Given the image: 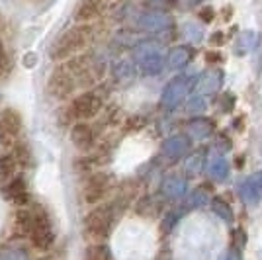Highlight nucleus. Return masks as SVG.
Wrapping results in <instances>:
<instances>
[{
    "mask_svg": "<svg viewBox=\"0 0 262 260\" xmlns=\"http://www.w3.org/2000/svg\"><path fill=\"white\" fill-rule=\"evenodd\" d=\"M92 37H94V30L90 24H77L55 39L51 49H49V59L55 63L69 61V59L82 53L90 45Z\"/></svg>",
    "mask_w": 262,
    "mask_h": 260,
    "instance_id": "f257e3e1",
    "label": "nucleus"
},
{
    "mask_svg": "<svg viewBox=\"0 0 262 260\" xmlns=\"http://www.w3.org/2000/svg\"><path fill=\"white\" fill-rule=\"evenodd\" d=\"M116 217L114 204H96L84 217V231L94 243H102L110 235Z\"/></svg>",
    "mask_w": 262,
    "mask_h": 260,
    "instance_id": "f03ea898",
    "label": "nucleus"
},
{
    "mask_svg": "<svg viewBox=\"0 0 262 260\" xmlns=\"http://www.w3.org/2000/svg\"><path fill=\"white\" fill-rule=\"evenodd\" d=\"M32 213H33V223L28 239H30V243H32V247L35 250L47 252L55 245V227H53V221H51V215L41 206L35 207Z\"/></svg>",
    "mask_w": 262,
    "mask_h": 260,
    "instance_id": "7ed1b4c3",
    "label": "nucleus"
},
{
    "mask_svg": "<svg viewBox=\"0 0 262 260\" xmlns=\"http://www.w3.org/2000/svg\"><path fill=\"white\" fill-rule=\"evenodd\" d=\"M133 61L137 63V67L145 75L155 76L159 73H163L166 55L163 53L161 44L147 39V41H139L133 47Z\"/></svg>",
    "mask_w": 262,
    "mask_h": 260,
    "instance_id": "20e7f679",
    "label": "nucleus"
},
{
    "mask_svg": "<svg viewBox=\"0 0 262 260\" xmlns=\"http://www.w3.org/2000/svg\"><path fill=\"white\" fill-rule=\"evenodd\" d=\"M77 88L78 78L67 63H61V65L55 67L49 78H47V92H49V96H53L59 102L69 100L77 92Z\"/></svg>",
    "mask_w": 262,
    "mask_h": 260,
    "instance_id": "39448f33",
    "label": "nucleus"
},
{
    "mask_svg": "<svg viewBox=\"0 0 262 260\" xmlns=\"http://www.w3.org/2000/svg\"><path fill=\"white\" fill-rule=\"evenodd\" d=\"M102 96L94 90H84L78 96H75L69 104V110L73 114V118L78 121H86V119H94L102 112Z\"/></svg>",
    "mask_w": 262,
    "mask_h": 260,
    "instance_id": "423d86ee",
    "label": "nucleus"
},
{
    "mask_svg": "<svg viewBox=\"0 0 262 260\" xmlns=\"http://www.w3.org/2000/svg\"><path fill=\"white\" fill-rule=\"evenodd\" d=\"M110 190H112V176L108 172H94L84 182L82 198L88 206H96L108 198Z\"/></svg>",
    "mask_w": 262,
    "mask_h": 260,
    "instance_id": "0eeeda50",
    "label": "nucleus"
},
{
    "mask_svg": "<svg viewBox=\"0 0 262 260\" xmlns=\"http://www.w3.org/2000/svg\"><path fill=\"white\" fill-rule=\"evenodd\" d=\"M190 92V78L184 75H178L170 78L161 94V106L164 110H176L186 100Z\"/></svg>",
    "mask_w": 262,
    "mask_h": 260,
    "instance_id": "6e6552de",
    "label": "nucleus"
},
{
    "mask_svg": "<svg viewBox=\"0 0 262 260\" xmlns=\"http://www.w3.org/2000/svg\"><path fill=\"white\" fill-rule=\"evenodd\" d=\"M137 26L141 28L143 32L149 33L168 32L174 26V18L164 10H147L137 18Z\"/></svg>",
    "mask_w": 262,
    "mask_h": 260,
    "instance_id": "1a4fd4ad",
    "label": "nucleus"
},
{
    "mask_svg": "<svg viewBox=\"0 0 262 260\" xmlns=\"http://www.w3.org/2000/svg\"><path fill=\"white\" fill-rule=\"evenodd\" d=\"M2 192H4V198L8 202H12V204H16V206L20 207L28 206L32 202V194L28 190V182H26L24 176H16L14 174L8 182L2 186Z\"/></svg>",
    "mask_w": 262,
    "mask_h": 260,
    "instance_id": "9d476101",
    "label": "nucleus"
},
{
    "mask_svg": "<svg viewBox=\"0 0 262 260\" xmlns=\"http://www.w3.org/2000/svg\"><path fill=\"white\" fill-rule=\"evenodd\" d=\"M71 143L80 153H90L96 145V133L88 121H77L71 125Z\"/></svg>",
    "mask_w": 262,
    "mask_h": 260,
    "instance_id": "9b49d317",
    "label": "nucleus"
},
{
    "mask_svg": "<svg viewBox=\"0 0 262 260\" xmlns=\"http://www.w3.org/2000/svg\"><path fill=\"white\" fill-rule=\"evenodd\" d=\"M192 147V139L186 135V133H176V135H170L163 141V155L170 161H178L182 159L186 153L190 151Z\"/></svg>",
    "mask_w": 262,
    "mask_h": 260,
    "instance_id": "f8f14e48",
    "label": "nucleus"
},
{
    "mask_svg": "<svg viewBox=\"0 0 262 260\" xmlns=\"http://www.w3.org/2000/svg\"><path fill=\"white\" fill-rule=\"evenodd\" d=\"M221 86H223V71L219 69H209L206 73H202L196 82L200 96H213Z\"/></svg>",
    "mask_w": 262,
    "mask_h": 260,
    "instance_id": "ddd939ff",
    "label": "nucleus"
},
{
    "mask_svg": "<svg viewBox=\"0 0 262 260\" xmlns=\"http://www.w3.org/2000/svg\"><path fill=\"white\" fill-rule=\"evenodd\" d=\"M24 127L22 114L16 108H4L0 112V133L8 135V137H16L20 135Z\"/></svg>",
    "mask_w": 262,
    "mask_h": 260,
    "instance_id": "4468645a",
    "label": "nucleus"
},
{
    "mask_svg": "<svg viewBox=\"0 0 262 260\" xmlns=\"http://www.w3.org/2000/svg\"><path fill=\"white\" fill-rule=\"evenodd\" d=\"M215 131V121L209 118H192L186 125V135L194 141L209 139Z\"/></svg>",
    "mask_w": 262,
    "mask_h": 260,
    "instance_id": "2eb2a0df",
    "label": "nucleus"
},
{
    "mask_svg": "<svg viewBox=\"0 0 262 260\" xmlns=\"http://www.w3.org/2000/svg\"><path fill=\"white\" fill-rule=\"evenodd\" d=\"M102 14V0H80L73 12L77 24H90Z\"/></svg>",
    "mask_w": 262,
    "mask_h": 260,
    "instance_id": "dca6fc26",
    "label": "nucleus"
},
{
    "mask_svg": "<svg viewBox=\"0 0 262 260\" xmlns=\"http://www.w3.org/2000/svg\"><path fill=\"white\" fill-rule=\"evenodd\" d=\"M192 57H194V49L190 45H174L166 53V65L170 67L172 71H180V69L190 65Z\"/></svg>",
    "mask_w": 262,
    "mask_h": 260,
    "instance_id": "f3484780",
    "label": "nucleus"
},
{
    "mask_svg": "<svg viewBox=\"0 0 262 260\" xmlns=\"http://www.w3.org/2000/svg\"><path fill=\"white\" fill-rule=\"evenodd\" d=\"M161 192L163 196L170 198V200H178V198H184L188 192V182L184 178H180L178 174H168L164 176L163 182H161Z\"/></svg>",
    "mask_w": 262,
    "mask_h": 260,
    "instance_id": "a211bd4d",
    "label": "nucleus"
},
{
    "mask_svg": "<svg viewBox=\"0 0 262 260\" xmlns=\"http://www.w3.org/2000/svg\"><path fill=\"white\" fill-rule=\"evenodd\" d=\"M33 223V213L28 209H18L14 213V221H12V239H28L30 231H32Z\"/></svg>",
    "mask_w": 262,
    "mask_h": 260,
    "instance_id": "6ab92c4d",
    "label": "nucleus"
},
{
    "mask_svg": "<svg viewBox=\"0 0 262 260\" xmlns=\"http://www.w3.org/2000/svg\"><path fill=\"white\" fill-rule=\"evenodd\" d=\"M260 44V33L258 32H252V30H245V32H241L237 35V39H235V45H233V51L235 55H249L252 53L256 47Z\"/></svg>",
    "mask_w": 262,
    "mask_h": 260,
    "instance_id": "aec40b11",
    "label": "nucleus"
},
{
    "mask_svg": "<svg viewBox=\"0 0 262 260\" xmlns=\"http://www.w3.org/2000/svg\"><path fill=\"white\" fill-rule=\"evenodd\" d=\"M239 194L247 206H258V202H260V186H258L256 176H251V178L241 182Z\"/></svg>",
    "mask_w": 262,
    "mask_h": 260,
    "instance_id": "412c9836",
    "label": "nucleus"
},
{
    "mask_svg": "<svg viewBox=\"0 0 262 260\" xmlns=\"http://www.w3.org/2000/svg\"><path fill=\"white\" fill-rule=\"evenodd\" d=\"M208 170H209V176H211L213 180H217V182H223V180L229 178V163H227L223 157L211 159Z\"/></svg>",
    "mask_w": 262,
    "mask_h": 260,
    "instance_id": "4be33fe9",
    "label": "nucleus"
},
{
    "mask_svg": "<svg viewBox=\"0 0 262 260\" xmlns=\"http://www.w3.org/2000/svg\"><path fill=\"white\" fill-rule=\"evenodd\" d=\"M14 161H16V166H22V168H30L33 164V157H32V149L28 147V143H16L14 147V153H12Z\"/></svg>",
    "mask_w": 262,
    "mask_h": 260,
    "instance_id": "5701e85b",
    "label": "nucleus"
},
{
    "mask_svg": "<svg viewBox=\"0 0 262 260\" xmlns=\"http://www.w3.org/2000/svg\"><path fill=\"white\" fill-rule=\"evenodd\" d=\"M86 260H112V250H110L108 245L102 243H92L86 247V252H84Z\"/></svg>",
    "mask_w": 262,
    "mask_h": 260,
    "instance_id": "b1692460",
    "label": "nucleus"
},
{
    "mask_svg": "<svg viewBox=\"0 0 262 260\" xmlns=\"http://www.w3.org/2000/svg\"><path fill=\"white\" fill-rule=\"evenodd\" d=\"M16 174V161L12 155L0 157V184L4 186Z\"/></svg>",
    "mask_w": 262,
    "mask_h": 260,
    "instance_id": "393cba45",
    "label": "nucleus"
},
{
    "mask_svg": "<svg viewBox=\"0 0 262 260\" xmlns=\"http://www.w3.org/2000/svg\"><path fill=\"white\" fill-rule=\"evenodd\" d=\"M0 260H32L30 258V252L24 247H4L0 249Z\"/></svg>",
    "mask_w": 262,
    "mask_h": 260,
    "instance_id": "a878e982",
    "label": "nucleus"
},
{
    "mask_svg": "<svg viewBox=\"0 0 262 260\" xmlns=\"http://www.w3.org/2000/svg\"><path fill=\"white\" fill-rule=\"evenodd\" d=\"M211 209H213V213H217V215L221 217L223 221H227V223H231V221L235 219L231 206L225 200H221V198H213V200H211Z\"/></svg>",
    "mask_w": 262,
    "mask_h": 260,
    "instance_id": "bb28decb",
    "label": "nucleus"
},
{
    "mask_svg": "<svg viewBox=\"0 0 262 260\" xmlns=\"http://www.w3.org/2000/svg\"><path fill=\"white\" fill-rule=\"evenodd\" d=\"M184 35H186V39H190V41H194V44H200V41L204 39V30H202V26L190 22L184 26Z\"/></svg>",
    "mask_w": 262,
    "mask_h": 260,
    "instance_id": "cd10ccee",
    "label": "nucleus"
},
{
    "mask_svg": "<svg viewBox=\"0 0 262 260\" xmlns=\"http://www.w3.org/2000/svg\"><path fill=\"white\" fill-rule=\"evenodd\" d=\"M202 166H204V157H202V155H194V157H188V159H186V174H188V176L200 174Z\"/></svg>",
    "mask_w": 262,
    "mask_h": 260,
    "instance_id": "c85d7f7f",
    "label": "nucleus"
},
{
    "mask_svg": "<svg viewBox=\"0 0 262 260\" xmlns=\"http://www.w3.org/2000/svg\"><path fill=\"white\" fill-rule=\"evenodd\" d=\"M208 202H209V194L206 190H202V188L194 190V192L190 194V198H188V204L192 207H202V206H206Z\"/></svg>",
    "mask_w": 262,
    "mask_h": 260,
    "instance_id": "c756f323",
    "label": "nucleus"
},
{
    "mask_svg": "<svg viewBox=\"0 0 262 260\" xmlns=\"http://www.w3.org/2000/svg\"><path fill=\"white\" fill-rule=\"evenodd\" d=\"M186 110H188V114H202L204 110H206V100H204V96H194L190 102H188V106H186Z\"/></svg>",
    "mask_w": 262,
    "mask_h": 260,
    "instance_id": "7c9ffc66",
    "label": "nucleus"
},
{
    "mask_svg": "<svg viewBox=\"0 0 262 260\" xmlns=\"http://www.w3.org/2000/svg\"><path fill=\"white\" fill-rule=\"evenodd\" d=\"M57 118H59V125H63V127L71 125V123H73V119H75L73 118V114H71V110H69V106L57 110Z\"/></svg>",
    "mask_w": 262,
    "mask_h": 260,
    "instance_id": "2f4dec72",
    "label": "nucleus"
},
{
    "mask_svg": "<svg viewBox=\"0 0 262 260\" xmlns=\"http://www.w3.org/2000/svg\"><path fill=\"white\" fill-rule=\"evenodd\" d=\"M176 4L182 10H194L198 4H202V0H176Z\"/></svg>",
    "mask_w": 262,
    "mask_h": 260,
    "instance_id": "473e14b6",
    "label": "nucleus"
},
{
    "mask_svg": "<svg viewBox=\"0 0 262 260\" xmlns=\"http://www.w3.org/2000/svg\"><path fill=\"white\" fill-rule=\"evenodd\" d=\"M198 16H200V20H202V22L209 24L211 20H213V16H215V14H213V8H208V6H206V8H202V10H200Z\"/></svg>",
    "mask_w": 262,
    "mask_h": 260,
    "instance_id": "72a5a7b5",
    "label": "nucleus"
},
{
    "mask_svg": "<svg viewBox=\"0 0 262 260\" xmlns=\"http://www.w3.org/2000/svg\"><path fill=\"white\" fill-rule=\"evenodd\" d=\"M221 260H243V256H241V252L237 249H229L221 256Z\"/></svg>",
    "mask_w": 262,
    "mask_h": 260,
    "instance_id": "f704fd0d",
    "label": "nucleus"
},
{
    "mask_svg": "<svg viewBox=\"0 0 262 260\" xmlns=\"http://www.w3.org/2000/svg\"><path fill=\"white\" fill-rule=\"evenodd\" d=\"M209 41L213 45H221L223 41H225V33L223 32H215V33H211V37H209Z\"/></svg>",
    "mask_w": 262,
    "mask_h": 260,
    "instance_id": "c9c22d12",
    "label": "nucleus"
},
{
    "mask_svg": "<svg viewBox=\"0 0 262 260\" xmlns=\"http://www.w3.org/2000/svg\"><path fill=\"white\" fill-rule=\"evenodd\" d=\"M35 63H37V55H35V53H28V55H26V61H24V65L28 67V69H30V67H33Z\"/></svg>",
    "mask_w": 262,
    "mask_h": 260,
    "instance_id": "e433bc0d",
    "label": "nucleus"
},
{
    "mask_svg": "<svg viewBox=\"0 0 262 260\" xmlns=\"http://www.w3.org/2000/svg\"><path fill=\"white\" fill-rule=\"evenodd\" d=\"M206 57H208L209 63H217V61H221V55L219 53H208Z\"/></svg>",
    "mask_w": 262,
    "mask_h": 260,
    "instance_id": "4c0bfd02",
    "label": "nucleus"
},
{
    "mask_svg": "<svg viewBox=\"0 0 262 260\" xmlns=\"http://www.w3.org/2000/svg\"><path fill=\"white\" fill-rule=\"evenodd\" d=\"M256 180H258V186H260V190H262V170L258 172V176H256Z\"/></svg>",
    "mask_w": 262,
    "mask_h": 260,
    "instance_id": "58836bf2",
    "label": "nucleus"
},
{
    "mask_svg": "<svg viewBox=\"0 0 262 260\" xmlns=\"http://www.w3.org/2000/svg\"><path fill=\"white\" fill-rule=\"evenodd\" d=\"M37 260H49V258H37Z\"/></svg>",
    "mask_w": 262,
    "mask_h": 260,
    "instance_id": "ea45409f",
    "label": "nucleus"
},
{
    "mask_svg": "<svg viewBox=\"0 0 262 260\" xmlns=\"http://www.w3.org/2000/svg\"><path fill=\"white\" fill-rule=\"evenodd\" d=\"M0 100H2V98H0Z\"/></svg>",
    "mask_w": 262,
    "mask_h": 260,
    "instance_id": "a19ab883",
    "label": "nucleus"
}]
</instances>
